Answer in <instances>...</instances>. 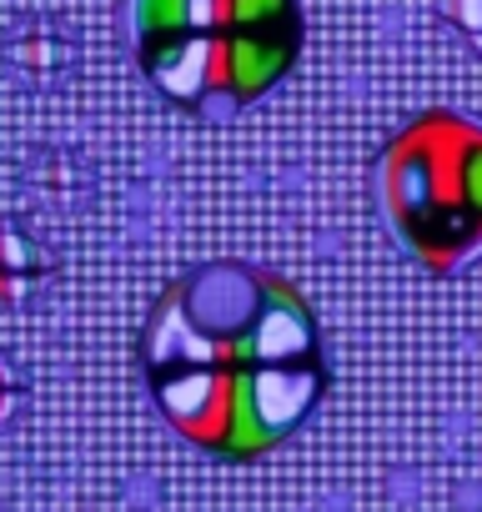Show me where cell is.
<instances>
[{
	"label": "cell",
	"mask_w": 482,
	"mask_h": 512,
	"mask_svg": "<svg viewBox=\"0 0 482 512\" xmlns=\"http://www.w3.org/2000/svg\"><path fill=\"white\" fill-rule=\"evenodd\" d=\"M41 267H46L41 246H36L16 221H0V297L21 302V297L31 292V282L41 277Z\"/></svg>",
	"instance_id": "cell-4"
},
{
	"label": "cell",
	"mask_w": 482,
	"mask_h": 512,
	"mask_svg": "<svg viewBox=\"0 0 482 512\" xmlns=\"http://www.w3.org/2000/svg\"><path fill=\"white\" fill-rule=\"evenodd\" d=\"M131 36L151 86L206 116L252 106L302 56L297 0H131Z\"/></svg>",
	"instance_id": "cell-2"
},
{
	"label": "cell",
	"mask_w": 482,
	"mask_h": 512,
	"mask_svg": "<svg viewBox=\"0 0 482 512\" xmlns=\"http://www.w3.org/2000/svg\"><path fill=\"white\" fill-rule=\"evenodd\" d=\"M442 11H447L467 36H477V41H482V0H442Z\"/></svg>",
	"instance_id": "cell-5"
},
{
	"label": "cell",
	"mask_w": 482,
	"mask_h": 512,
	"mask_svg": "<svg viewBox=\"0 0 482 512\" xmlns=\"http://www.w3.org/2000/svg\"><path fill=\"white\" fill-rule=\"evenodd\" d=\"M377 196L407 251L437 277L482 256V126L427 111L377 156Z\"/></svg>",
	"instance_id": "cell-3"
},
{
	"label": "cell",
	"mask_w": 482,
	"mask_h": 512,
	"mask_svg": "<svg viewBox=\"0 0 482 512\" xmlns=\"http://www.w3.org/2000/svg\"><path fill=\"white\" fill-rule=\"evenodd\" d=\"M11 407H16V377H11L6 362H0V422L11 417Z\"/></svg>",
	"instance_id": "cell-6"
},
{
	"label": "cell",
	"mask_w": 482,
	"mask_h": 512,
	"mask_svg": "<svg viewBox=\"0 0 482 512\" xmlns=\"http://www.w3.org/2000/svg\"><path fill=\"white\" fill-rule=\"evenodd\" d=\"M146 377L166 422L231 462L272 452L327 387L312 307L262 267L211 262L146 322Z\"/></svg>",
	"instance_id": "cell-1"
}]
</instances>
